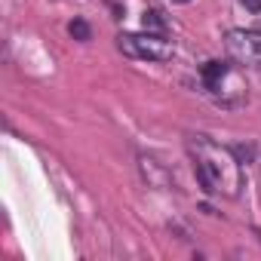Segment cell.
<instances>
[{
    "mask_svg": "<svg viewBox=\"0 0 261 261\" xmlns=\"http://www.w3.org/2000/svg\"><path fill=\"white\" fill-rule=\"evenodd\" d=\"M188 151L194 157L200 185L209 194H224V197H237L243 188V169L240 160L233 157L230 148L206 139V136H191L188 139Z\"/></svg>",
    "mask_w": 261,
    "mask_h": 261,
    "instance_id": "6da1fadb",
    "label": "cell"
},
{
    "mask_svg": "<svg viewBox=\"0 0 261 261\" xmlns=\"http://www.w3.org/2000/svg\"><path fill=\"white\" fill-rule=\"evenodd\" d=\"M117 46L129 59H145V62H169L175 56V46L163 34H120Z\"/></svg>",
    "mask_w": 261,
    "mask_h": 261,
    "instance_id": "7a4b0ae2",
    "label": "cell"
},
{
    "mask_svg": "<svg viewBox=\"0 0 261 261\" xmlns=\"http://www.w3.org/2000/svg\"><path fill=\"white\" fill-rule=\"evenodd\" d=\"M224 46L230 59H237L240 65L261 68V34L258 31H227Z\"/></svg>",
    "mask_w": 261,
    "mask_h": 261,
    "instance_id": "3957f363",
    "label": "cell"
},
{
    "mask_svg": "<svg viewBox=\"0 0 261 261\" xmlns=\"http://www.w3.org/2000/svg\"><path fill=\"white\" fill-rule=\"evenodd\" d=\"M224 77H227V65H224V62H206V65H203V83H206L212 92L221 86Z\"/></svg>",
    "mask_w": 261,
    "mask_h": 261,
    "instance_id": "277c9868",
    "label": "cell"
},
{
    "mask_svg": "<svg viewBox=\"0 0 261 261\" xmlns=\"http://www.w3.org/2000/svg\"><path fill=\"white\" fill-rule=\"evenodd\" d=\"M142 25H145V31H151V34H163L166 31V22L160 19V13H145V19H142Z\"/></svg>",
    "mask_w": 261,
    "mask_h": 261,
    "instance_id": "5b68a950",
    "label": "cell"
},
{
    "mask_svg": "<svg viewBox=\"0 0 261 261\" xmlns=\"http://www.w3.org/2000/svg\"><path fill=\"white\" fill-rule=\"evenodd\" d=\"M68 31H71L77 40H89V25H86L83 19H74V22L68 25Z\"/></svg>",
    "mask_w": 261,
    "mask_h": 261,
    "instance_id": "8992f818",
    "label": "cell"
},
{
    "mask_svg": "<svg viewBox=\"0 0 261 261\" xmlns=\"http://www.w3.org/2000/svg\"><path fill=\"white\" fill-rule=\"evenodd\" d=\"M240 4H243L249 13H261V0H240Z\"/></svg>",
    "mask_w": 261,
    "mask_h": 261,
    "instance_id": "52a82bcc",
    "label": "cell"
},
{
    "mask_svg": "<svg viewBox=\"0 0 261 261\" xmlns=\"http://www.w3.org/2000/svg\"><path fill=\"white\" fill-rule=\"evenodd\" d=\"M175 4H188V0H175Z\"/></svg>",
    "mask_w": 261,
    "mask_h": 261,
    "instance_id": "ba28073f",
    "label": "cell"
}]
</instances>
